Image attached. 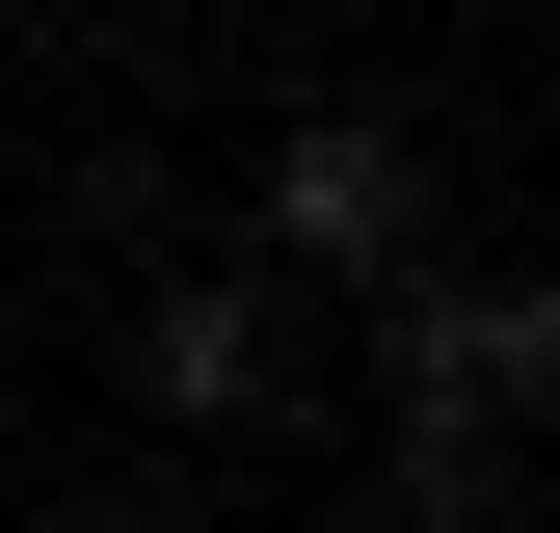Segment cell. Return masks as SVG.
Segmentation results:
<instances>
[{
	"mask_svg": "<svg viewBox=\"0 0 560 533\" xmlns=\"http://www.w3.org/2000/svg\"><path fill=\"white\" fill-rule=\"evenodd\" d=\"M241 266H267V294H400V266H428V161H400V107H294V133H267Z\"/></svg>",
	"mask_w": 560,
	"mask_h": 533,
	"instance_id": "7a4b0ae2",
	"label": "cell"
},
{
	"mask_svg": "<svg viewBox=\"0 0 560 533\" xmlns=\"http://www.w3.org/2000/svg\"><path fill=\"white\" fill-rule=\"evenodd\" d=\"M133 400H161L187 453L294 427V294H267V266H161V294H133Z\"/></svg>",
	"mask_w": 560,
	"mask_h": 533,
	"instance_id": "3957f363",
	"label": "cell"
},
{
	"mask_svg": "<svg viewBox=\"0 0 560 533\" xmlns=\"http://www.w3.org/2000/svg\"><path fill=\"white\" fill-rule=\"evenodd\" d=\"M374 400L428 453H534V400H560V294L534 266H400L374 294Z\"/></svg>",
	"mask_w": 560,
	"mask_h": 533,
	"instance_id": "6da1fadb",
	"label": "cell"
}]
</instances>
